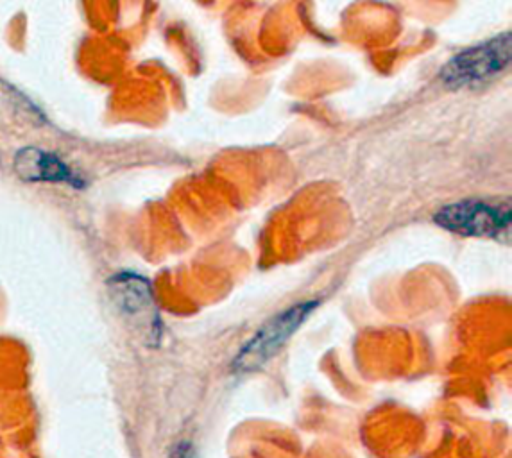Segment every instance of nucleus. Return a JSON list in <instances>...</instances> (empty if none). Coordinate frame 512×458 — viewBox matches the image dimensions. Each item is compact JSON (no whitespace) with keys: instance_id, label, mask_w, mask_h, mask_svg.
<instances>
[{"instance_id":"7ed1b4c3","label":"nucleus","mask_w":512,"mask_h":458,"mask_svg":"<svg viewBox=\"0 0 512 458\" xmlns=\"http://www.w3.org/2000/svg\"><path fill=\"white\" fill-rule=\"evenodd\" d=\"M317 306L319 301L312 299L294 305L282 314L274 315L273 319L256 331L255 337L242 348L235 360V369L249 373L267 364L271 358L278 355V351L298 331L299 326L307 321Z\"/></svg>"},{"instance_id":"39448f33","label":"nucleus","mask_w":512,"mask_h":458,"mask_svg":"<svg viewBox=\"0 0 512 458\" xmlns=\"http://www.w3.org/2000/svg\"><path fill=\"white\" fill-rule=\"evenodd\" d=\"M15 170L18 176L33 183H69L81 185L74 170L61 162L56 154L47 153L36 147H26L15 156Z\"/></svg>"},{"instance_id":"f03ea898","label":"nucleus","mask_w":512,"mask_h":458,"mask_svg":"<svg viewBox=\"0 0 512 458\" xmlns=\"http://www.w3.org/2000/svg\"><path fill=\"white\" fill-rule=\"evenodd\" d=\"M511 31L498 34L487 42L470 47L453 60L448 61L441 70V79L450 88L484 83L491 77L502 74L511 63Z\"/></svg>"},{"instance_id":"20e7f679","label":"nucleus","mask_w":512,"mask_h":458,"mask_svg":"<svg viewBox=\"0 0 512 458\" xmlns=\"http://www.w3.org/2000/svg\"><path fill=\"white\" fill-rule=\"evenodd\" d=\"M108 290L120 314L142 331L147 339L156 342L162 330L149 281L135 272H119L108 281Z\"/></svg>"},{"instance_id":"f257e3e1","label":"nucleus","mask_w":512,"mask_h":458,"mask_svg":"<svg viewBox=\"0 0 512 458\" xmlns=\"http://www.w3.org/2000/svg\"><path fill=\"white\" fill-rule=\"evenodd\" d=\"M434 221L462 237L505 238L511 233V203L509 199H464L443 206Z\"/></svg>"}]
</instances>
